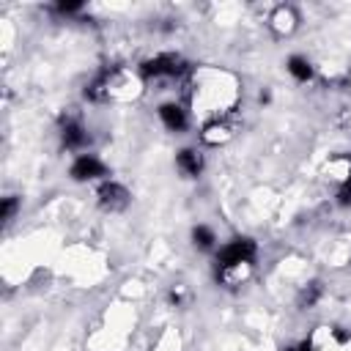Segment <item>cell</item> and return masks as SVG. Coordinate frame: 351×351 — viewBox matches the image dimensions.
<instances>
[{"instance_id": "cell-1", "label": "cell", "mask_w": 351, "mask_h": 351, "mask_svg": "<svg viewBox=\"0 0 351 351\" xmlns=\"http://www.w3.org/2000/svg\"><path fill=\"white\" fill-rule=\"evenodd\" d=\"M192 96L189 104L208 115V118H225L233 115L241 101V85L239 80L225 69H200L192 71Z\"/></svg>"}, {"instance_id": "cell-2", "label": "cell", "mask_w": 351, "mask_h": 351, "mask_svg": "<svg viewBox=\"0 0 351 351\" xmlns=\"http://www.w3.org/2000/svg\"><path fill=\"white\" fill-rule=\"evenodd\" d=\"M186 71H189V63L178 52H159V55L143 60V66H140L143 80H178Z\"/></svg>"}, {"instance_id": "cell-3", "label": "cell", "mask_w": 351, "mask_h": 351, "mask_svg": "<svg viewBox=\"0 0 351 351\" xmlns=\"http://www.w3.org/2000/svg\"><path fill=\"white\" fill-rule=\"evenodd\" d=\"M258 244L250 236H239L233 241H225L217 252V269L219 266H233V263H255Z\"/></svg>"}, {"instance_id": "cell-4", "label": "cell", "mask_w": 351, "mask_h": 351, "mask_svg": "<svg viewBox=\"0 0 351 351\" xmlns=\"http://www.w3.org/2000/svg\"><path fill=\"white\" fill-rule=\"evenodd\" d=\"M233 134H236V121H233V115L208 118V121L203 123V129H200V143L217 148V145H225Z\"/></svg>"}, {"instance_id": "cell-5", "label": "cell", "mask_w": 351, "mask_h": 351, "mask_svg": "<svg viewBox=\"0 0 351 351\" xmlns=\"http://www.w3.org/2000/svg\"><path fill=\"white\" fill-rule=\"evenodd\" d=\"M96 197H99V206H101L104 211H123V208L129 206V197H132V195H129V189H126L123 184L107 178V181L99 184Z\"/></svg>"}, {"instance_id": "cell-6", "label": "cell", "mask_w": 351, "mask_h": 351, "mask_svg": "<svg viewBox=\"0 0 351 351\" xmlns=\"http://www.w3.org/2000/svg\"><path fill=\"white\" fill-rule=\"evenodd\" d=\"M69 176L74 181H96L107 176V165L96 154H77V159L69 167Z\"/></svg>"}, {"instance_id": "cell-7", "label": "cell", "mask_w": 351, "mask_h": 351, "mask_svg": "<svg viewBox=\"0 0 351 351\" xmlns=\"http://www.w3.org/2000/svg\"><path fill=\"white\" fill-rule=\"evenodd\" d=\"M60 143L69 151H85V145L90 143V134H88L85 123L77 115L63 118V123H60Z\"/></svg>"}, {"instance_id": "cell-8", "label": "cell", "mask_w": 351, "mask_h": 351, "mask_svg": "<svg viewBox=\"0 0 351 351\" xmlns=\"http://www.w3.org/2000/svg\"><path fill=\"white\" fill-rule=\"evenodd\" d=\"M159 121L165 123L167 132H184L189 126V112L178 101H165L159 104Z\"/></svg>"}, {"instance_id": "cell-9", "label": "cell", "mask_w": 351, "mask_h": 351, "mask_svg": "<svg viewBox=\"0 0 351 351\" xmlns=\"http://www.w3.org/2000/svg\"><path fill=\"white\" fill-rule=\"evenodd\" d=\"M269 27L277 33V36H291L296 27H299V14L293 5H277L271 14H269Z\"/></svg>"}, {"instance_id": "cell-10", "label": "cell", "mask_w": 351, "mask_h": 351, "mask_svg": "<svg viewBox=\"0 0 351 351\" xmlns=\"http://www.w3.org/2000/svg\"><path fill=\"white\" fill-rule=\"evenodd\" d=\"M203 154L197 151V148H181L178 154H176V167L186 176V178H195V176H200L203 173Z\"/></svg>"}, {"instance_id": "cell-11", "label": "cell", "mask_w": 351, "mask_h": 351, "mask_svg": "<svg viewBox=\"0 0 351 351\" xmlns=\"http://www.w3.org/2000/svg\"><path fill=\"white\" fill-rule=\"evenodd\" d=\"M285 69H288V74H291L296 82H310V80H313V66H310V60L302 58V55H291L288 63H285Z\"/></svg>"}, {"instance_id": "cell-12", "label": "cell", "mask_w": 351, "mask_h": 351, "mask_svg": "<svg viewBox=\"0 0 351 351\" xmlns=\"http://www.w3.org/2000/svg\"><path fill=\"white\" fill-rule=\"evenodd\" d=\"M192 241H195V247H200V250H211V247L217 244V233H214L208 225H195V228H192Z\"/></svg>"}, {"instance_id": "cell-13", "label": "cell", "mask_w": 351, "mask_h": 351, "mask_svg": "<svg viewBox=\"0 0 351 351\" xmlns=\"http://www.w3.org/2000/svg\"><path fill=\"white\" fill-rule=\"evenodd\" d=\"M318 296H321V285H318V282H310V285L302 291V299H299V304H302V307H304V304H307V307H313Z\"/></svg>"}, {"instance_id": "cell-14", "label": "cell", "mask_w": 351, "mask_h": 351, "mask_svg": "<svg viewBox=\"0 0 351 351\" xmlns=\"http://www.w3.org/2000/svg\"><path fill=\"white\" fill-rule=\"evenodd\" d=\"M16 208H19V200H16L14 195L3 197V222H11V219H14V214H16Z\"/></svg>"}, {"instance_id": "cell-15", "label": "cell", "mask_w": 351, "mask_h": 351, "mask_svg": "<svg viewBox=\"0 0 351 351\" xmlns=\"http://www.w3.org/2000/svg\"><path fill=\"white\" fill-rule=\"evenodd\" d=\"M337 203H340V206H351V176L340 184V189H337Z\"/></svg>"}, {"instance_id": "cell-16", "label": "cell", "mask_w": 351, "mask_h": 351, "mask_svg": "<svg viewBox=\"0 0 351 351\" xmlns=\"http://www.w3.org/2000/svg\"><path fill=\"white\" fill-rule=\"evenodd\" d=\"M170 302H173L176 307H178V304H184V288H181V285L170 291Z\"/></svg>"}]
</instances>
